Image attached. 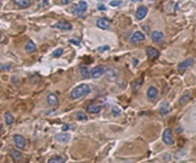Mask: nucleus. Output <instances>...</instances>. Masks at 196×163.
Masks as SVG:
<instances>
[{"instance_id":"1","label":"nucleus","mask_w":196,"mask_h":163,"mask_svg":"<svg viewBox=\"0 0 196 163\" xmlns=\"http://www.w3.org/2000/svg\"><path fill=\"white\" fill-rule=\"evenodd\" d=\"M90 93V86L88 84H81L76 86L72 92H71V98H72L73 100H77L80 99V98H84L85 95H88V94Z\"/></svg>"},{"instance_id":"2","label":"nucleus","mask_w":196,"mask_h":163,"mask_svg":"<svg viewBox=\"0 0 196 163\" xmlns=\"http://www.w3.org/2000/svg\"><path fill=\"white\" fill-rule=\"evenodd\" d=\"M194 64H195V60L192 59V57H188V59H184V60H182L179 64L177 65V71L179 72L180 74H183L186 71H188L190 68L194 67Z\"/></svg>"},{"instance_id":"3","label":"nucleus","mask_w":196,"mask_h":163,"mask_svg":"<svg viewBox=\"0 0 196 163\" xmlns=\"http://www.w3.org/2000/svg\"><path fill=\"white\" fill-rule=\"evenodd\" d=\"M105 76L106 78H107L109 82H115L118 78H119V72H118V69H115V68H106L105 71Z\"/></svg>"},{"instance_id":"4","label":"nucleus","mask_w":196,"mask_h":163,"mask_svg":"<svg viewBox=\"0 0 196 163\" xmlns=\"http://www.w3.org/2000/svg\"><path fill=\"white\" fill-rule=\"evenodd\" d=\"M162 141L165 145H173L174 144V137H173V130L170 128H166L162 133Z\"/></svg>"},{"instance_id":"5","label":"nucleus","mask_w":196,"mask_h":163,"mask_svg":"<svg viewBox=\"0 0 196 163\" xmlns=\"http://www.w3.org/2000/svg\"><path fill=\"white\" fill-rule=\"evenodd\" d=\"M105 71H106V68L103 67V65H95L93 69L90 71V77H92V78H98V77H101V76L105 74Z\"/></svg>"},{"instance_id":"6","label":"nucleus","mask_w":196,"mask_h":163,"mask_svg":"<svg viewBox=\"0 0 196 163\" xmlns=\"http://www.w3.org/2000/svg\"><path fill=\"white\" fill-rule=\"evenodd\" d=\"M151 38L154 43H162L165 41V35H163V33L159 31V30H153L151 33Z\"/></svg>"},{"instance_id":"7","label":"nucleus","mask_w":196,"mask_h":163,"mask_svg":"<svg viewBox=\"0 0 196 163\" xmlns=\"http://www.w3.org/2000/svg\"><path fill=\"white\" fill-rule=\"evenodd\" d=\"M147 97L151 102H154V100L158 98V89L156 86H149L147 90Z\"/></svg>"},{"instance_id":"8","label":"nucleus","mask_w":196,"mask_h":163,"mask_svg":"<svg viewBox=\"0 0 196 163\" xmlns=\"http://www.w3.org/2000/svg\"><path fill=\"white\" fill-rule=\"evenodd\" d=\"M148 14V7L147 5H140L139 8L136 9V20L137 21H141L147 17Z\"/></svg>"},{"instance_id":"9","label":"nucleus","mask_w":196,"mask_h":163,"mask_svg":"<svg viewBox=\"0 0 196 163\" xmlns=\"http://www.w3.org/2000/svg\"><path fill=\"white\" fill-rule=\"evenodd\" d=\"M55 29H58V30H63V31H69L72 30V25H71L68 21H59V22H56L54 25Z\"/></svg>"},{"instance_id":"10","label":"nucleus","mask_w":196,"mask_h":163,"mask_svg":"<svg viewBox=\"0 0 196 163\" xmlns=\"http://www.w3.org/2000/svg\"><path fill=\"white\" fill-rule=\"evenodd\" d=\"M13 141H15V145L17 149H24L25 145H26V141L21 135H15L13 136Z\"/></svg>"},{"instance_id":"11","label":"nucleus","mask_w":196,"mask_h":163,"mask_svg":"<svg viewBox=\"0 0 196 163\" xmlns=\"http://www.w3.org/2000/svg\"><path fill=\"white\" fill-rule=\"evenodd\" d=\"M102 110V106L99 103H90L86 108L88 114H99Z\"/></svg>"},{"instance_id":"12","label":"nucleus","mask_w":196,"mask_h":163,"mask_svg":"<svg viewBox=\"0 0 196 163\" xmlns=\"http://www.w3.org/2000/svg\"><path fill=\"white\" fill-rule=\"evenodd\" d=\"M147 57L149 60H153L154 57H157L159 55V52H158V50L157 48H154V47H152V46H149V47H147Z\"/></svg>"},{"instance_id":"13","label":"nucleus","mask_w":196,"mask_h":163,"mask_svg":"<svg viewBox=\"0 0 196 163\" xmlns=\"http://www.w3.org/2000/svg\"><path fill=\"white\" fill-rule=\"evenodd\" d=\"M46 99H47V104L50 107H56V106H58V103H59L56 94H52V93H50Z\"/></svg>"},{"instance_id":"14","label":"nucleus","mask_w":196,"mask_h":163,"mask_svg":"<svg viewBox=\"0 0 196 163\" xmlns=\"http://www.w3.org/2000/svg\"><path fill=\"white\" fill-rule=\"evenodd\" d=\"M97 26L99 29H102V30H109L111 25H110V21L107 19H98L97 20Z\"/></svg>"},{"instance_id":"15","label":"nucleus","mask_w":196,"mask_h":163,"mask_svg":"<svg viewBox=\"0 0 196 163\" xmlns=\"http://www.w3.org/2000/svg\"><path fill=\"white\" fill-rule=\"evenodd\" d=\"M145 39V35L141 31H135L131 35V43H136V42H142Z\"/></svg>"},{"instance_id":"16","label":"nucleus","mask_w":196,"mask_h":163,"mask_svg":"<svg viewBox=\"0 0 196 163\" xmlns=\"http://www.w3.org/2000/svg\"><path fill=\"white\" fill-rule=\"evenodd\" d=\"M55 140L58 141V142L67 144V142H69L71 136H69V135H67V133H59V135H55Z\"/></svg>"},{"instance_id":"17","label":"nucleus","mask_w":196,"mask_h":163,"mask_svg":"<svg viewBox=\"0 0 196 163\" xmlns=\"http://www.w3.org/2000/svg\"><path fill=\"white\" fill-rule=\"evenodd\" d=\"M170 111V103L169 102H162L159 104V114L162 115V116H166L167 114H169Z\"/></svg>"},{"instance_id":"18","label":"nucleus","mask_w":196,"mask_h":163,"mask_svg":"<svg viewBox=\"0 0 196 163\" xmlns=\"http://www.w3.org/2000/svg\"><path fill=\"white\" fill-rule=\"evenodd\" d=\"M77 7H78V12H80V17H84V14L86 13V10H88V3L81 0V1H78Z\"/></svg>"},{"instance_id":"19","label":"nucleus","mask_w":196,"mask_h":163,"mask_svg":"<svg viewBox=\"0 0 196 163\" xmlns=\"http://www.w3.org/2000/svg\"><path fill=\"white\" fill-rule=\"evenodd\" d=\"M25 51L28 54H33L37 51V46H35V43L33 41H28L26 45H25Z\"/></svg>"},{"instance_id":"20","label":"nucleus","mask_w":196,"mask_h":163,"mask_svg":"<svg viewBox=\"0 0 196 163\" xmlns=\"http://www.w3.org/2000/svg\"><path fill=\"white\" fill-rule=\"evenodd\" d=\"M13 3L20 8H29L31 5V0H13Z\"/></svg>"},{"instance_id":"21","label":"nucleus","mask_w":196,"mask_h":163,"mask_svg":"<svg viewBox=\"0 0 196 163\" xmlns=\"http://www.w3.org/2000/svg\"><path fill=\"white\" fill-rule=\"evenodd\" d=\"M10 157L15 162H21V159H22V154H21L20 150L17 149H12L10 150Z\"/></svg>"},{"instance_id":"22","label":"nucleus","mask_w":196,"mask_h":163,"mask_svg":"<svg viewBox=\"0 0 196 163\" xmlns=\"http://www.w3.org/2000/svg\"><path fill=\"white\" fill-rule=\"evenodd\" d=\"M191 98H192L191 93H190V92H186V93L183 94V95L179 98V104H182V106H183V104H186L188 100H191Z\"/></svg>"},{"instance_id":"23","label":"nucleus","mask_w":196,"mask_h":163,"mask_svg":"<svg viewBox=\"0 0 196 163\" xmlns=\"http://www.w3.org/2000/svg\"><path fill=\"white\" fill-rule=\"evenodd\" d=\"M80 73H81V76H83L84 78H89V77H90V71H89V68L86 67V65H81V67H80Z\"/></svg>"},{"instance_id":"24","label":"nucleus","mask_w":196,"mask_h":163,"mask_svg":"<svg viewBox=\"0 0 196 163\" xmlns=\"http://www.w3.org/2000/svg\"><path fill=\"white\" fill-rule=\"evenodd\" d=\"M66 161H67L66 157H60V155H58V157L50 158L47 163H66Z\"/></svg>"},{"instance_id":"25","label":"nucleus","mask_w":196,"mask_h":163,"mask_svg":"<svg viewBox=\"0 0 196 163\" xmlns=\"http://www.w3.org/2000/svg\"><path fill=\"white\" fill-rule=\"evenodd\" d=\"M4 119H5V124H13V121H15V118H13V115L10 114V112H5V115H4Z\"/></svg>"},{"instance_id":"26","label":"nucleus","mask_w":196,"mask_h":163,"mask_svg":"<svg viewBox=\"0 0 196 163\" xmlns=\"http://www.w3.org/2000/svg\"><path fill=\"white\" fill-rule=\"evenodd\" d=\"M76 119H77V120H88V116H86V114L78 111L77 114H76Z\"/></svg>"},{"instance_id":"27","label":"nucleus","mask_w":196,"mask_h":163,"mask_svg":"<svg viewBox=\"0 0 196 163\" xmlns=\"http://www.w3.org/2000/svg\"><path fill=\"white\" fill-rule=\"evenodd\" d=\"M71 12L73 13V16L80 17V12H78V7H77V4H73V5H72V8H71Z\"/></svg>"},{"instance_id":"28","label":"nucleus","mask_w":196,"mask_h":163,"mask_svg":"<svg viewBox=\"0 0 196 163\" xmlns=\"http://www.w3.org/2000/svg\"><path fill=\"white\" fill-rule=\"evenodd\" d=\"M63 54V48H56L54 52H52V57H59Z\"/></svg>"},{"instance_id":"29","label":"nucleus","mask_w":196,"mask_h":163,"mask_svg":"<svg viewBox=\"0 0 196 163\" xmlns=\"http://www.w3.org/2000/svg\"><path fill=\"white\" fill-rule=\"evenodd\" d=\"M97 50L99 52H105V51H109L110 50V46H101V47H98Z\"/></svg>"},{"instance_id":"30","label":"nucleus","mask_w":196,"mask_h":163,"mask_svg":"<svg viewBox=\"0 0 196 163\" xmlns=\"http://www.w3.org/2000/svg\"><path fill=\"white\" fill-rule=\"evenodd\" d=\"M68 129H75V125H72V124H66V125H63V132H67Z\"/></svg>"},{"instance_id":"31","label":"nucleus","mask_w":196,"mask_h":163,"mask_svg":"<svg viewBox=\"0 0 196 163\" xmlns=\"http://www.w3.org/2000/svg\"><path fill=\"white\" fill-rule=\"evenodd\" d=\"M110 5L111 7H119V5H122V1H120V0H114V1L110 3Z\"/></svg>"},{"instance_id":"32","label":"nucleus","mask_w":196,"mask_h":163,"mask_svg":"<svg viewBox=\"0 0 196 163\" xmlns=\"http://www.w3.org/2000/svg\"><path fill=\"white\" fill-rule=\"evenodd\" d=\"M113 115L114 116H119L120 115V110L118 107H113Z\"/></svg>"},{"instance_id":"33","label":"nucleus","mask_w":196,"mask_h":163,"mask_svg":"<svg viewBox=\"0 0 196 163\" xmlns=\"http://www.w3.org/2000/svg\"><path fill=\"white\" fill-rule=\"evenodd\" d=\"M69 43H72V45H76V46H80V41L76 38H71L69 39Z\"/></svg>"},{"instance_id":"34","label":"nucleus","mask_w":196,"mask_h":163,"mask_svg":"<svg viewBox=\"0 0 196 163\" xmlns=\"http://www.w3.org/2000/svg\"><path fill=\"white\" fill-rule=\"evenodd\" d=\"M0 69H4V71H8V69H10V65H0Z\"/></svg>"},{"instance_id":"35","label":"nucleus","mask_w":196,"mask_h":163,"mask_svg":"<svg viewBox=\"0 0 196 163\" xmlns=\"http://www.w3.org/2000/svg\"><path fill=\"white\" fill-rule=\"evenodd\" d=\"M136 82H137V84H135V85H133V88H135V89H137L139 86H140V85L142 84V80H139V81H136Z\"/></svg>"},{"instance_id":"36","label":"nucleus","mask_w":196,"mask_h":163,"mask_svg":"<svg viewBox=\"0 0 196 163\" xmlns=\"http://www.w3.org/2000/svg\"><path fill=\"white\" fill-rule=\"evenodd\" d=\"M105 9H106V7L103 5V4H99L98 5V10H105Z\"/></svg>"},{"instance_id":"37","label":"nucleus","mask_w":196,"mask_h":163,"mask_svg":"<svg viewBox=\"0 0 196 163\" xmlns=\"http://www.w3.org/2000/svg\"><path fill=\"white\" fill-rule=\"evenodd\" d=\"M175 130H177V133H180L182 130H183V128H182V127H177V129H175Z\"/></svg>"},{"instance_id":"38","label":"nucleus","mask_w":196,"mask_h":163,"mask_svg":"<svg viewBox=\"0 0 196 163\" xmlns=\"http://www.w3.org/2000/svg\"><path fill=\"white\" fill-rule=\"evenodd\" d=\"M69 0H62V4H68Z\"/></svg>"},{"instance_id":"39","label":"nucleus","mask_w":196,"mask_h":163,"mask_svg":"<svg viewBox=\"0 0 196 163\" xmlns=\"http://www.w3.org/2000/svg\"><path fill=\"white\" fill-rule=\"evenodd\" d=\"M139 64V59H133V65H137Z\"/></svg>"},{"instance_id":"40","label":"nucleus","mask_w":196,"mask_h":163,"mask_svg":"<svg viewBox=\"0 0 196 163\" xmlns=\"http://www.w3.org/2000/svg\"><path fill=\"white\" fill-rule=\"evenodd\" d=\"M194 116H195V120H196V108H195V111H194Z\"/></svg>"},{"instance_id":"41","label":"nucleus","mask_w":196,"mask_h":163,"mask_svg":"<svg viewBox=\"0 0 196 163\" xmlns=\"http://www.w3.org/2000/svg\"><path fill=\"white\" fill-rule=\"evenodd\" d=\"M131 1H132V3H135V1H137V0H131Z\"/></svg>"},{"instance_id":"42","label":"nucleus","mask_w":196,"mask_h":163,"mask_svg":"<svg viewBox=\"0 0 196 163\" xmlns=\"http://www.w3.org/2000/svg\"><path fill=\"white\" fill-rule=\"evenodd\" d=\"M98 1H105V0H98Z\"/></svg>"},{"instance_id":"43","label":"nucleus","mask_w":196,"mask_h":163,"mask_svg":"<svg viewBox=\"0 0 196 163\" xmlns=\"http://www.w3.org/2000/svg\"><path fill=\"white\" fill-rule=\"evenodd\" d=\"M0 39H1V33H0Z\"/></svg>"},{"instance_id":"44","label":"nucleus","mask_w":196,"mask_h":163,"mask_svg":"<svg viewBox=\"0 0 196 163\" xmlns=\"http://www.w3.org/2000/svg\"><path fill=\"white\" fill-rule=\"evenodd\" d=\"M0 130H1V124H0Z\"/></svg>"}]
</instances>
